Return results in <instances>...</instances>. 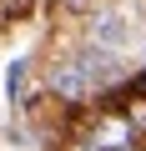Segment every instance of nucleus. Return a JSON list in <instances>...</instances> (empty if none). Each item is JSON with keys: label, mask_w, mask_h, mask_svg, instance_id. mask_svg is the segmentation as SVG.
I'll list each match as a JSON object with an SVG mask.
<instances>
[{"label": "nucleus", "mask_w": 146, "mask_h": 151, "mask_svg": "<svg viewBox=\"0 0 146 151\" xmlns=\"http://www.w3.org/2000/svg\"><path fill=\"white\" fill-rule=\"evenodd\" d=\"M81 65H86V76H91V91H101V86H116L121 81V60H116V50H101V45H91V50H81L76 55Z\"/></svg>", "instance_id": "obj_1"}, {"label": "nucleus", "mask_w": 146, "mask_h": 151, "mask_svg": "<svg viewBox=\"0 0 146 151\" xmlns=\"http://www.w3.org/2000/svg\"><path fill=\"white\" fill-rule=\"evenodd\" d=\"M50 91H55L60 101H86V96H91V76H86V65H81V60H65V65H55V76H50Z\"/></svg>", "instance_id": "obj_3"}, {"label": "nucleus", "mask_w": 146, "mask_h": 151, "mask_svg": "<svg viewBox=\"0 0 146 151\" xmlns=\"http://www.w3.org/2000/svg\"><path fill=\"white\" fill-rule=\"evenodd\" d=\"M35 5V0H0V30H5V20H15V15H25Z\"/></svg>", "instance_id": "obj_5"}, {"label": "nucleus", "mask_w": 146, "mask_h": 151, "mask_svg": "<svg viewBox=\"0 0 146 151\" xmlns=\"http://www.w3.org/2000/svg\"><path fill=\"white\" fill-rule=\"evenodd\" d=\"M65 5H91V0H65Z\"/></svg>", "instance_id": "obj_6"}, {"label": "nucleus", "mask_w": 146, "mask_h": 151, "mask_svg": "<svg viewBox=\"0 0 146 151\" xmlns=\"http://www.w3.org/2000/svg\"><path fill=\"white\" fill-rule=\"evenodd\" d=\"M126 40H131V25H126L121 10H101V15L91 20V45H101V50H121Z\"/></svg>", "instance_id": "obj_2"}, {"label": "nucleus", "mask_w": 146, "mask_h": 151, "mask_svg": "<svg viewBox=\"0 0 146 151\" xmlns=\"http://www.w3.org/2000/svg\"><path fill=\"white\" fill-rule=\"evenodd\" d=\"M25 65L30 60H10V81H5L10 86V101H20V91H25Z\"/></svg>", "instance_id": "obj_4"}]
</instances>
